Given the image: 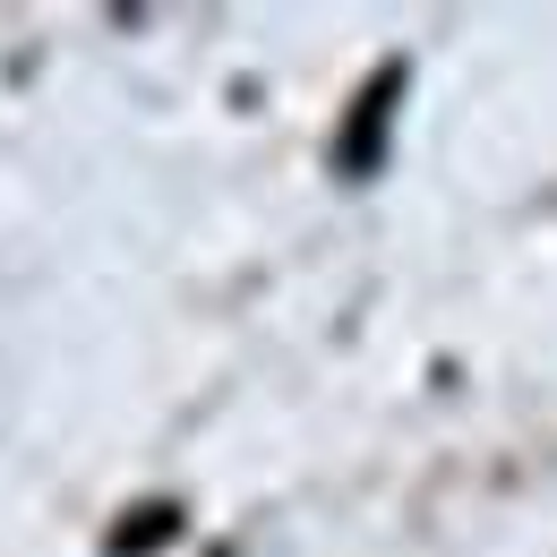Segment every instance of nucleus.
<instances>
[{"mask_svg":"<svg viewBox=\"0 0 557 557\" xmlns=\"http://www.w3.org/2000/svg\"><path fill=\"white\" fill-rule=\"evenodd\" d=\"M395 86H404V70H386L377 86H369V95H360V121H351V146H344V172H351V181L369 172V138L386 146V112H395Z\"/></svg>","mask_w":557,"mask_h":557,"instance_id":"f257e3e1","label":"nucleus"}]
</instances>
